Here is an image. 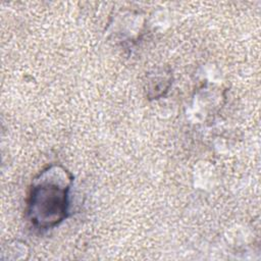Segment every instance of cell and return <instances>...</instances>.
Instances as JSON below:
<instances>
[{"mask_svg":"<svg viewBox=\"0 0 261 261\" xmlns=\"http://www.w3.org/2000/svg\"><path fill=\"white\" fill-rule=\"evenodd\" d=\"M71 181L70 173L57 165L46 168L35 178L28 200V215L34 226L51 228L66 217Z\"/></svg>","mask_w":261,"mask_h":261,"instance_id":"1","label":"cell"}]
</instances>
